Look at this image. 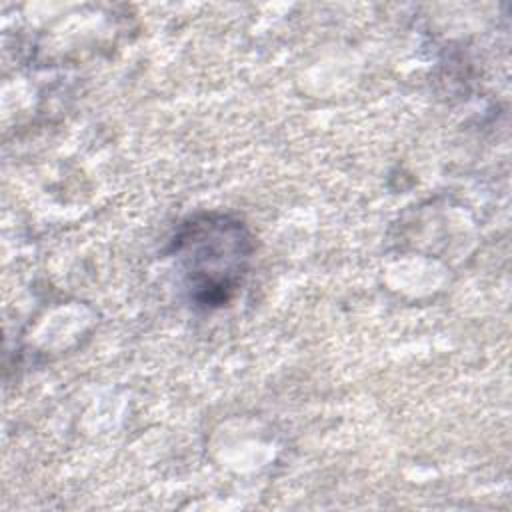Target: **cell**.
<instances>
[{
    "label": "cell",
    "instance_id": "1",
    "mask_svg": "<svg viewBox=\"0 0 512 512\" xmlns=\"http://www.w3.org/2000/svg\"><path fill=\"white\" fill-rule=\"evenodd\" d=\"M252 252L254 240L246 224L224 212L194 214L172 238L186 290L202 308H220L234 298L248 274Z\"/></svg>",
    "mask_w": 512,
    "mask_h": 512
}]
</instances>
